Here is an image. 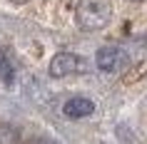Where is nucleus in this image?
Wrapping results in <instances>:
<instances>
[{"label":"nucleus","instance_id":"0eeeda50","mask_svg":"<svg viewBox=\"0 0 147 144\" xmlns=\"http://www.w3.org/2000/svg\"><path fill=\"white\" fill-rule=\"evenodd\" d=\"M13 3H18V5H23V3H28V0H13Z\"/></svg>","mask_w":147,"mask_h":144},{"label":"nucleus","instance_id":"f257e3e1","mask_svg":"<svg viewBox=\"0 0 147 144\" xmlns=\"http://www.w3.org/2000/svg\"><path fill=\"white\" fill-rule=\"evenodd\" d=\"M75 20L82 30H102L112 20V5L110 0H80L75 8Z\"/></svg>","mask_w":147,"mask_h":144},{"label":"nucleus","instance_id":"423d86ee","mask_svg":"<svg viewBox=\"0 0 147 144\" xmlns=\"http://www.w3.org/2000/svg\"><path fill=\"white\" fill-rule=\"evenodd\" d=\"M0 144H20V132L5 122H0Z\"/></svg>","mask_w":147,"mask_h":144},{"label":"nucleus","instance_id":"f03ea898","mask_svg":"<svg viewBox=\"0 0 147 144\" xmlns=\"http://www.w3.org/2000/svg\"><path fill=\"white\" fill-rule=\"evenodd\" d=\"M82 70H85L82 57H78V55H72V52H57L53 60H50V75L53 77L78 75V72H82Z\"/></svg>","mask_w":147,"mask_h":144},{"label":"nucleus","instance_id":"39448f33","mask_svg":"<svg viewBox=\"0 0 147 144\" xmlns=\"http://www.w3.org/2000/svg\"><path fill=\"white\" fill-rule=\"evenodd\" d=\"M15 75V65H13V57H10L8 50H3L0 47V80L3 82H10Z\"/></svg>","mask_w":147,"mask_h":144},{"label":"nucleus","instance_id":"20e7f679","mask_svg":"<svg viewBox=\"0 0 147 144\" xmlns=\"http://www.w3.org/2000/svg\"><path fill=\"white\" fill-rule=\"evenodd\" d=\"M62 112L70 119H82V117H90L95 112V104H92V99H87V97H72L65 102Z\"/></svg>","mask_w":147,"mask_h":144},{"label":"nucleus","instance_id":"6e6552de","mask_svg":"<svg viewBox=\"0 0 147 144\" xmlns=\"http://www.w3.org/2000/svg\"><path fill=\"white\" fill-rule=\"evenodd\" d=\"M135 3H140V0H135Z\"/></svg>","mask_w":147,"mask_h":144},{"label":"nucleus","instance_id":"7ed1b4c3","mask_svg":"<svg viewBox=\"0 0 147 144\" xmlns=\"http://www.w3.org/2000/svg\"><path fill=\"white\" fill-rule=\"evenodd\" d=\"M95 60H97V67L102 72H117L127 65V55L120 47H100Z\"/></svg>","mask_w":147,"mask_h":144}]
</instances>
